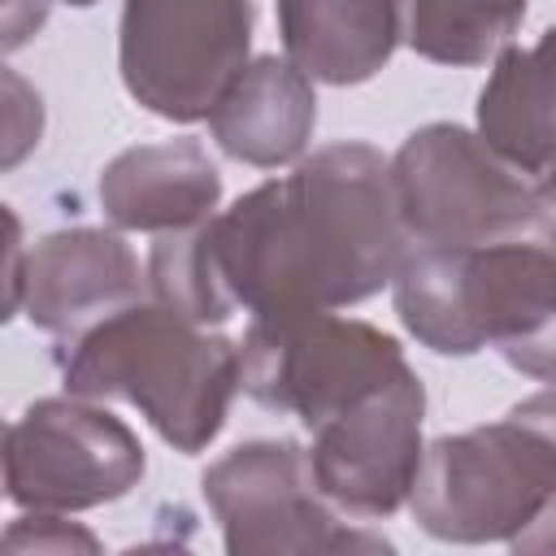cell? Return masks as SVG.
Listing matches in <instances>:
<instances>
[{"label": "cell", "instance_id": "3", "mask_svg": "<svg viewBox=\"0 0 556 556\" xmlns=\"http://www.w3.org/2000/svg\"><path fill=\"white\" fill-rule=\"evenodd\" d=\"M61 382L83 400H126L174 452H204L226 417L239 382V343L174 313L161 300H135L56 356Z\"/></svg>", "mask_w": 556, "mask_h": 556}, {"label": "cell", "instance_id": "6", "mask_svg": "<svg viewBox=\"0 0 556 556\" xmlns=\"http://www.w3.org/2000/svg\"><path fill=\"white\" fill-rule=\"evenodd\" d=\"M404 369L395 334L330 308L252 317L239 343L243 391L274 413L300 417L308 430L382 391Z\"/></svg>", "mask_w": 556, "mask_h": 556}, {"label": "cell", "instance_id": "8", "mask_svg": "<svg viewBox=\"0 0 556 556\" xmlns=\"http://www.w3.org/2000/svg\"><path fill=\"white\" fill-rule=\"evenodd\" d=\"M204 504L230 556L282 552H382V534L356 530L321 495L313 460L295 439H248L200 478Z\"/></svg>", "mask_w": 556, "mask_h": 556}, {"label": "cell", "instance_id": "5", "mask_svg": "<svg viewBox=\"0 0 556 556\" xmlns=\"http://www.w3.org/2000/svg\"><path fill=\"white\" fill-rule=\"evenodd\" d=\"M395 213L408 243L469 248L530 230L552 204L478 130L417 126L391 156Z\"/></svg>", "mask_w": 556, "mask_h": 556}, {"label": "cell", "instance_id": "17", "mask_svg": "<svg viewBox=\"0 0 556 556\" xmlns=\"http://www.w3.org/2000/svg\"><path fill=\"white\" fill-rule=\"evenodd\" d=\"M4 552H100V539L65 513H26L4 530Z\"/></svg>", "mask_w": 556, "mask_h": 556}, {"label": "cell", "instance_id": "21", "mask_svg": "<svg viewBox=\"0 0 556 556\" xmlns=\"http://www.w3.org/2000/svg\"><path fill=\"white\" fill-rule=\"evenodd\" d=\"M534 187H539V195H543V200L556 208V161H552V165L539 174V182H534Z\"/></svg>", "mask_w": 556, "mask_h": 556}, {"label": "cell", "instance_id": "10", "mask_svg": "<svg viewBox=\"0 0 556 556\" xmlns=\"http://www.w3.org/2000/svg\"><path fill=\"white\" fill-rule=\"evenodd\" d=\"M426 387L413 365L382 391L334 413L313 430V478L343 517H391L408 504L426 443Z\"/></svg>", "mask_w": 556, "mask_h": 556}, {"label": "cell", "instance_id": "13", "mask_svg": "<svg viewBox=\"0 0 556 556\" xmlns=\"http://www.w3.org/2000/svg\"><path fill=\"white\" fill-rule=\"evenodd\" d=\"M204 122L226 156L256 169H278L304 156L317 126V91L295 61L252 56Z\"/></svg>", "mask_w": 556, "mask_h": 556}, {"label": "cell", "instance_id": "7", "mask_svg": "<svg viewBox=\"0 0 556 556\" xmlns=\"http://www.w3.org/2000/svg\"><path fill=\"white\" fill-rule=\"evenodd\" d=\"M252 0H126L117 70L135 104L191 126L204 122L248 65Z\"/></svg>", "mask_w": 556, "mask_h": 556}, {"label": "cell", "instance_id": "4", "mask_svg": "<svg viewBox=\"0 0 556 556\" xmlns=\"http://www.w3.org/2000/svg\"><path fill=\"white\" fill-rule=\"evenodd\" d=\"M556 504V382L508 417L426 443L413 521L443 543H513Z\"/></svg>", "mask_w": 556, "mask_h": 556}, {"label": "cell", "instance_id": "14", "mask_svg": "<svg viewBox=\"0 0 556 556\" xmlns=\"http://www.w3.org/2000/svg\"><path fill=\"white\" fill-rule=\"evenodd\" d=\"M287 61L313 83L356 87L400 43V0H274Z\"/></svg>", "mask_w": 556, "mask_h": 556}, {"label": "cell", "instance_id": "18", "mask_svg": "<svg viewBox=\"0 0 556 556\" xmlns=\"http://www.w3.org/2000/svg\"><path fill=\"white\" fill-rule=\"evenodd\" d=\"M52 4H70V9H91L96 0H4V52H17L48 17Z\"/></svg>", "mask_w": 556, "mask_h": 556}, {"label": "cell", "instance_id": "1", "mask_svg": "<svg viewBox=\"0 0 556 556\" xmlns=\"http://www.w3.org/2000/svg\"><path fill=\"white\" fill-rule=\"evenodd\" d=\"M182 287L204 326L348 308L391 287L408 235L395 213L391 161L361 143H326L291 174L239 195L178 235Z\"/></svg>", "mask_w": 556, "mask_h": 556}, {"label": "cell", "instance_id": "11", "mask_svg": "<svg viewBox=\"0 0 556 556\" xmlns=\"http://www.w3.org/2000/svg\"><path fill=\"white\" fill-rule=\"evenodd\" d=\"M143 291L148 274L117 230L70 226L43 235L26 252L22 313L56 339L83 334L100 317L143 300Z\"/></svg>", "mask_w": 556, "mask_h": 556}, {"label": "cell", "instance_id": "19", "mask_svg": "<svg viewBox=\"0 0 556 556\" xmlns=\"http://www.w3.org/2000/svg\"><path fill=\"white\" fill-rule=\"evenodd\" d=\"M26 252L30 248H22V226H17V213H9V313L4 317H13V313H22V291H26Z\"/></svg>", "mask_w": 556, "mask_h": 556}, {"label": "cell", "instance_id": "12", "mask_svg": "<svg viewBox=\"0 0 556 556\" xmlns=\"http://www.w3.org/2000/svg\"><path fill=\"white\" fill-rule=\"evenodd\" d=\"M100 208L117 230L169 235L217 213L222 174L200 139H161L117 152L96 182Z\"/></svg>", "mask_w": 556, "mask_h": 556}, {"label": "cell", "instance_id": "15", "mask_svg": "<svg viewBox=\"0 0 556 556\" xmlns=\"http://www.w3.org/2000/svg\"><path fill=\"white\" fill-rule=\"evenodd\" d=\"M478 135L521 174L539 178L556 161V26L491 61L478 91Z\"/></svg>", "mask_w": 556, "mask_h": 556}, {"label": "cell", "instance_id": "2", "mask_svg": "<svg viewBox=\"0 0 556 556\" xmlns=\"http://www.w3.org/2000/svg\"><path fill=\"white\" fill-rule=\"evenodd\" d=\"M391 300L421 348L439 356L495 348L517 374L556 382V208L491 243H408Z\"/></svg>", "mask_w": 556, "mask_h": 556}, {"label": "cell", "instance_id": "16", "mask_svg": "<svg viewBox=\"0 0 556 556\" xmlns=\"http://www.w3.org/2000/svg\"><path fill=\"white\" fill-rule=\"evenodd\" d=\"M526 22V0H400V39L434 65H486Z\"/></svg>", "mask_w": 556, "mask_h": 556}, {"label": "cell", "instance_id": "20", "mask_svg": "<svg viewBox=\"0 0 556 556\" xmlns=\"http://www.w3.org/2000/svg\"><path fill=\"white\" fill-rule=\"evenodd\" d=\"M513 547H517V552H556V504H552L530 530H521V534L513 539Z\"/></svg>", "mask_w": 556, "mask_h": 556}, {"label": "cell", "instance_id": "9", "mask_svg": "<svg viewBox=\"0 0 556 556\" xmlns=\"http://www.w3.org/2000/svg\"><path fill=\"white\" fill-rule=\"evenodd\" d=\"M139 434L100 400L48 395L4 430V495L26 513H83L139 486Z\"/></svg>", "mask_w": 556, "mask_h": 556}]
</instances>
